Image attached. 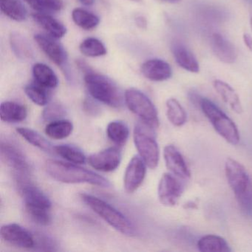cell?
<instances>
[{
    "mask_svg": "<svg viewBox=\"0 0 252 252\" xmlns=\"http://www.w3.org/2000/svg\"><path fill=\"white\" fill-rule=\"evenodd\" d=\"M199 105L216 132L227 142L232 145H237L240 138L238 129L234 122L208 98H202Z\"/></svg>",
    "mask_w": 252,
    "mask_h": 252,
    "instance_id": "5",
    "label": "cell"
},
{
    "mask_svg": "<svg viewBox=\"0 0 252 252\" xmlns=\"http://www.w3.org/2000/svg\"><path fill=\"white\" fill-rule=\"evenodd\" d=\"M184 192V186L170 173H164L159 181L158 196L159 201L165 206H174L178 203Z\"/></svg>",
    "mask_w": 252,
    "mask_h": 252,
    "instance_id": "8",
    "label": "cell"
},
{
    "mask_svg": "<svg viewBox=\"0 0 252 252\" xmlns=\"http://www.w3.org/2000/svg\"><path fill=\"white\" fill-rule=\"evenodd\" d=\"M250 26H251V29H252V17H251V19H250Z\"/></svg>",
    "mask_w": 252,
    "mask_h": 252,
    "instance_id": "42",
    "label": "cell"
},
{
    "mask_svg": "<svg viewBox=\"0 0 252 252\" xmlns=\"http://www.w3.org/2000/svg\"><path fill=\"white\" fill-rule=\"evenodd\" d=\"M19 188L26 208L51 209L52 203L48 196L32 183L19 181Z\"/></svg>",
    "mask_w": 252,
    "mask_h": 252,
    "instance_id": "12",
    "label": "cell"
},
{
    "mask_svg": "<svg viewBox=\"0 0 252 252\" xmlns=\"http://www.w3.org/2000/svg\"><path fill=\"white\" fill-rule=\"evenodd\" d=\"M106 131L109 139L118 146L125 145L129 138V128L122 121H113L110 122L107 125Z\"/></svg>",
    "mask_w": 252,
    "mask_h": 252,
    "instance_id": "28",
    "label": "cell"
},
{
    "mask_svg": "<svg viewBox=\"0 0 252 252\" xmlns=\"http://www.w3.org/2000/svg\"><path fill=\"white\" fill-rule=\"evenodd\" d=\"M27 115L26 107L14 101H4L0 106V117L3 122H21L26 119Z\"/></svg>",
    "mask_w": 252,
    "mask_h": 252,
    "instance_id": "22",
    "label": "cell"
},
{
    "mask_svg": "<svg viewBox=\"0 0 252 252\" xmlns=\"http://www.w3.org/2000/svg\"><path fill=\"white\" fill-rule=\"evenodd\" d=\"M55 38L50 37L45 35H35L34 39L39 48L46 54L47 57L55 63L59 67L63 68L66 73L67 70V55L64 48L60 43L54 40Z\"/></svg>",
    "mask_w": 252,
    "mask_h": 252,
    "instance_id": "11",
    "label": "cell"
},
{
    "mask_svg": "<svg viewBox=\"0 0 252 252\" xmlns=\"http://www.w3.org/2000/svg\"><path fill=\"white\" fill-rule=\"evenodd\" d=\"M81 197L88 207L115 229L125 235L131 236L135 234V226L132 222L114 206L91 194L82 193Z\"/></svg>",
    "mask_w": 252,
    "mask_h": 252,
    "instance_id": "4",
    "label": "cell"
},
{
    "mask_svg": "<svg viewBox=\"0 0 252 252\" xmlns=\"http://www.w3.org/2000/svg\"><path fill=\"white\" fill-rule=\"evenodd\" d=\"M141 73L149 80L163 82L170 79L172 70L169 64L159 59L147 60L141 66Z\"/></svg>",
    "mask_w": 252,
    "mask_h": 252,
    "instance_id": "17",
    "label": "cell"
},
{
    "mask_svg": "<svg viewBox=\"0 0 252 252\" xmlns=\"http://www.w3.org/2000/svg\"><path fill=\"white\" fill-rule=\"evenodd\" d=\"M1 237L7 243L22 249L35 248V237L26 228L17 223L2 225L0 230Z\"/></svg>",
    "mask_w": 252,
    "mask_h": 252,
    "instance_id": "9",
    "label": "cell"
},
{
    "mask_svg": "<svg viewBox=\"0 0 252 252\" xmlns=\"http://www.w3.org/2000/svg\"><path fill=\"white\" fill-rule=\"evenodd\" d=\"M45 169L48 175L59 182L64 184H88L101 188H110L108 180L92 171L76 165L57 160H48Z\"/></svg>",
    "mask_w": 252,
    "mask_h": 252,
    "instance_id": "1",
    "label": "cell"
},
{
    "mask_svg": "<svg viewBox=\"0 0 252 252\" xmlns=\"http://www.w3.org/2000/svg\"><path fill=\"white\" fill-rule=\"evenodd\" d=\"M84 106H85V110L89 113H95V112L98 110V107L94 104V101L90 99L85 100Z\"/></svg>",
    "mask_w": 252,
    "mask_h": 252,
    "instance_id": "37",
    "label": "cell"
},
{
    "mask_svg": "<svg viewBox=\"0 0 252 252\" xmlns=\"http://www.w3.org/2000/svg\"><path fill=\"white\" fill-rule=\"evenodd\" d=\"M163 158L166 167L172 175L181 179H188L191 172L179 150L173 145H167L163 150Z\"/></svg>",
    "mask_w": 252,
    "mask_h": 252,
    "instance_id": "14",
    "label": "cell"
},
{
    "mask_svg": "<svg viewBox=\"0 0 252 252\" xmlns=\"http://www.w3.org/2000/svg\"><path fill=\"white\" fill-rule=\"evenodd\" d=\"M122 153L116 147H110L88 157L90 166L95 170L104 172L116 170L121 163Z\"/></svg>",
    "mask_w": 252,
    "mask_h": 252,
    "instance_id": "10",
    "label": "cell"
},
{
    "mask_svg": "<svg viewBox=\"0 0 252 252\" xmlns=\"http://www.w3.org/2000/svg\"><path fill=\"white\" fill-rule=\"evenodd\" d=\"M243 39L245 45L252 53V36L249 33H245L243 36Z\"/></svg>",
    "mask_w": 252,
    "mask_h": 252,
    "instance_id": "39",
    "label": "cell"
},
{
    "mask_svg": "<svg viewBox=\"0 0 252 252\" xmlns=\"http://www.w3.org/2000/svg\"><path fill=\"white\" fill-rule=\"evenodd\" d=\"M10 44L14 55L22 61H31L34 58V53L27 39L21 33L12 32L10 36Z\"/></svg>",
    "mask_w": 252,
    "mask_h": 252,
    "instance_id": "21",
    "label": "cell"
},
{
    "mask_svg": "<svg viewBox=\"0 0 252 252\" xmlns=\"http://www.w3.org/2000/svg\"><path fill=\"white\" fill-rule=\"evenodd\" d=\"M73 125L70 121L60 120L51 122L45 127V133L54 140H62L71 135Z\"/></svg>",
    "mask_w": 252,
    "mask_h": 252,
    "instance_id": "27",
    "label": "cell"
},
{
    "mask_svg": "<svg viewBox=\"0 0 252 252\" xmlns=\"http://www.w3.org/2000/svg\"><path fill=\"white\" fill-rule=\"evenodd\" d=\"M131 1H133V2H140L141 0H131Z\"/></svg>",
    "mask_w": 252,
    "mask_h": 252,
    "instance_id": "43",
    "label": "cell"
},
{
    "mask_svg": "<svg viewBox=\"0 0 252 252\" xmlns=\"http://www.w3.org/2000/svg\"><path fill=\"white\" fill-rule=\"evenodd\" d=\"M211 47L217 58L225 64H232L237 58L234 45L220 33H215L211 37Z\"/></svg>",
    "mask_w": 252,
    "mask_h": 252,
    "instance_id": "16",
    "label": "cell"
},
{
    "mask_svg": "<svg viewBox=\"0 0 252 252\" xmlns=\"http://www.w3.org/2000/svg\"><path fill=\"white\" fill-rule=\"evenodd\" d=\"M65 115V108L62 104L54 102L47 104L46 107L44 109L43 113H42V117H43L44 120L51 122L60 120Z\"/></svg>",
    "mask_w": 252,
    "mask_h": 252,
    "instance_id": "35",
    "label": "cell"
},
{
    "mask_svg": "<svg viewBox=\"0 0 252 252\" xmlns=\"http://www.w3.org/2000/svg\"><path fill=\"white\" fill-rule=\"evenodd\" d=\"M73 22L84 30H92L99 24V18L82 8H75L72 12Z\"/></svg>",
    "mask_w": 252,
    "mask_h": 252,
    "instance_id": "30",
    "label": "cell"
},
{
    "mask_svg": "<svg viewBox=\"0 0 252 252\" xmlns=\"http://www.w3.org/2000/svg\"><path fill=\"white\" fill-rule=\"evenodd\" d=\"M166 116L172 125L181 126L187 122L185 109L176 98H171L166 101Z\"/></svg>",
    "mask_w": 252,
    "mask_h": 252,
    "instance_id": "29",
    "label": "cell"
},
{
    "mask_svg": "<svg viewBox=\"0 0 252 252\" xmlns=\"http://www.w3.org/2000/svg\"><path fill=\"white\" fill-rule=\"evenodd\" d=\"M0 8L2 14L14 21L23 22L27 19V9L18 0H0Z\"/></svg>",
    "mask_w": 252,
    "mask_h": 252,
    "instance_id": "26",
    "label": "cell"
},
{
    "mask_svg": "<svg viewBox=\"0 0 252 252\" xmlns=\"http://www.w3.org/2000/svg\"><path fill=\"white\" fill-rule=\"evenodd\" d=\"M213 87L224 102L229 106L233 111L237 114L243 113V106L240 98L236 91L228 84L223 81L216 79L213 82Z\"/></svg>",
    "mask_w": 252,
    "mask_h": 252,
    "instance_id": "19",
    "label": "cell"
},
{
    "mask_svg": "<svg viewBox=\"0 0 252 252\" xmlns=\"http://www.w3.org/2000/svg\"><path fill=\"white\" fill-rule=\"evenodd\" d=\"M17 132L29 144L37 147L39 150L45 153H55V147L36 131L27 127H18Z\"/></svg>",
    "mask_w": 252,
    "mask_h": 252,
    "instance_id": "25",
    "label": "cell"
},
{
    "mask_svg": "<svg viewBox=\"0 0 252 252\" xmlns=\"http://www.w3.org/2000/svg\"><path fill=\"white\" fill-rule=\"evenodd\" d=\"M35 82L47 89H54L59 85V79L54 70L46 64L36 63L33 67Z\"/></svg>",
    "mask_w": 252,
    "mask_h": 252,
    "instance_id": "23",
    "label": "cell"
},
{
    "mask_svg": "<svg viewBox=\"0 0 252 252\" xmlns=\"http://www.w3.org/2000/svg\"><path fill=\"white\" fill-rule=\"evenodd\" d=\"M32 17L36 23L55 39L63 38L67 33V29L63 23L46 13H35Z\"/></svg>",
    "mask_w": 252,
    "mask_h": 252,
    "instance_id": "20",
    "label": "cell"
},
{
    "mask_svg": "<svg viewBox=\"0 0 252 252\" xmlns=\"http://www.w3.org/2000/svg\"><path fill=\"white\" fill-rule=\"evenodd\" d=\"M227 181L239 204L244 210H252V191L246 168L234 159L228 158L225 163Z\"/></svg>",
    "mask_w": 252,
    "mask_h": 252,
    "instance_id": "3",
    "label": "cell"
},
{
    "mask_svg": "<svg viewBox=\"0 0 252 252\" xmlns=\"http://www.w3.org/2000/svg\"><path fill=\"white\" fill-rule=\"evenodd\" d=\"M33 9L40 13L58 12L63 8L61 0H25Z\"/></svg>",
    "mask_w": 252,
    "mask_h": 252,
    "instance_id": "34",
    "label": "cell"
},
{
    "mask_svg": "<svg viewBox=\"0 0 252 252\" xmlns=\"http://www.w3.org/2000/svg\"><path fill=\"white\" fill-rule=\"evenodd\" d=\"M81 53L86 57H98L107 54L104 44L95 38H88L79 46Z\"/></svg>",
    "mask_w": 252,
    "mask_h": 252,
    "instance_id": "32",
    "label": "cell"
},
{
    "mask_svg": "<svg viewBox=\"0 0 252 252\" xmlns=\"http://www.w3.org/2000/svg\"><path fill=\"white\" fill-rule=\"evenodd\" d=\"M133 141L140 157L150 169H155L158 165L160 151L154 136L142 125L135 126Z\"/></svg>",
    "mask_w": 252,
    "mask_h": 252,
    "instance_id": "7",
    "label": "cell"
},
{
    "mask_svg": "<svg viewBox=\"0 0 252 252\" xmlns=\"http://www.w3.org/2000/svg\"><path fill=\"white\" fill-rule=\"evenodd\" d=\"M79 2L83 4L84 5H86V6H91V5H94L95 0H79Z\"/></svg>",
    "mask_w": 252,
    "mask_h": 252,
    "instance_id": "40",
    "label": "cell"
},
{
    "mask_svg": "<svg viewBox=\"0 0 252 252\" xmlns=\"http://www.w3.org/2000/svg\"><path fill=\"white\" fill-rule=\"evenodd\" d=\"M77 64L85 72L87 89L94 99L114 108L122 107L124 98L122 93L111 79L92 71L84 62L78 61Z\"/></svg>",
    "mask_w": 252,
    "mask_h": 252,
    "instance_id": "2",
    "label": "cell"
},
{
    "mask_svg": "<svg viewBox=\"0 0 252 252\" xmlns=\"http://www.w3.org/2000/svg\"><path fill=\"white\" fill-rule=\"evenodd\" d=\"M172 52L177 64L187 71L197 73L200 71V66L192 53L181 42H174Z\"/></svg>",
    "mask_w": 252,
    "mask_h": 252,
    "instance_id": "18",
    "label": "cell"
},
{
    "mask_svg": "<svg viewBox=\"0 0 252 252\" xmlns=\"http://www.w3.org/2000/svg\"><path fill=\"white\" fill-rule=\"evenodd\" d=\"M147 173V165L139 156L131 159L125 171L124 186L126 192L133 193L142 184Z\"/></svg>",
    "mask_w": 252,
    "mask_h": 252,
    "instance_id": "13",
    "label": "cell"
},
{
    "mask_svg": "<svg viewBox=\"0 0 252 252\" xmlns=\"http://www.w3.org/2000/svg\"><path fill=\"white\" fill-rule=\"evenodd\" d=\"M46 89L34 82L29 84L25 88V93L29 99L32 100L36 105L45 106L48 103V94Z\"/></svg>",
    "mask_w": 252,
    "mask_h": 252,
    "instance_id": "33",
    "label": "cell"
},
{
    "mask_svg": "<svg viewBox=\"0 0 252 252\" xmlns=\"http://www.w3.org/2000/svg\"><path fill=\"white\" fill-rule=\"evenodd\" d=\"M1 157L8 166L18 173L26 175L30 171L29 162L23 153L10 143H1Z\"/></svg>",
    "mask_w": 252,
    "mask_h": 252,
    "instance_id": "15",
    "label": "cell"
},
{
    "mask_svg": "<svg viewBox=\"0 0 252 252\" xmlns=\"http://www.w3.org/2000/svg\"><path fill=\"white\" fill-rule=\"evenodd\" d=\"M197 249L201 252H230L229 245L222 237L209 234L197 242Z\"/></svg>",
    "mask_w": 252,
    "mask_h": 252,
    "instance_id": "24",
    "label": "cell"
},
{
    "mask_svg": "<svg viewBox=\"0 0 252 252\" xmlns=\"http://www.w3.org/2000/svg\"><path fill=\"white\" fill-rule=\"evenodd\" d=\"M29 217L36 223L41 225H48L51 222L50 209H38V208H26Z\"/></svg>",
    "mask_w": 252,
    "mask_h": 252,
    "instance_id": "36",
    "label": "cell"
},
{
    "mask_svg": "<svg viewBox=\"0 0 252 252\" xmlns=\"http://www.w3.org/2000/svg\"><path fill=\"white\" fill-rule=\"evenodd\" d=\"M135 23H136L137 26L140 28L141 29H146L147 28V20L145 17L143 16H138L135 18Z\"/></svg>",
    "mask_w": 252,
    "mask_h": 252,
    "instance_id": "38",
    "label": "cell"
},
{
    "mask_svg": "<svg viewBox=\"0 0 252 252\" xmlns=\"http://www.w3.org/2000/svg\"><path fill=\"white\" fill-rule=\"evenodd\" d=\"M165 2H169V3L176 4L181 2V0H163Z\"/></svg>",
    "mask_w": 252,
    "mask_h": 252,
    "instance_id": "41",
    "label": "cell"
},
{
    "mask_svg": "<svg viewBox=\"0 0 252 252\" xmlns=\"http://www.w3.org/2000/svg\"><path fill=\"white\" fill-rule=\"evenodd\" d=\"M55 153L60 157L68 160L70 163L76 164H83L86 162V156L83 153L76 147L73 146L63 144V145L56 146Z\"/></svg>",
    "mask_w": 252,
    "mask_h": 252,
    "instance_id": "31",
    "label": "cell"
},
{
    "mask_svg": "<svg viewBox=\"0 0 252 252\" xmlns=\"http://www.w3.org/2000/svg\"><path fill=\"white\" fill-rule=\"evenodd\" d=\"M125 101L129 110L138 116L145 126L152 129L158 128L160 123L157 109L144 93L129 88L125 92Z\"/></svg>",
    "mask_w": 252,
    "mask_h": 252,
    "instance_id": "6",
    "label": "cell"
}]
</instances>
